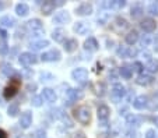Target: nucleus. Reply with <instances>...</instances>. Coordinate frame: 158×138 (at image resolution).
I'll return each instance as SVG.
<instances>
[{"label": "nucleus", "mask_w": 158, "mask_h": 138, "mask_svg": "<svg viewBox=\"0 0 158 138\" xmlns=\"http://www.w3.org/2000/svg\"><path fill=\"white\" fill-rule=\"evenodd\" d=\"M2 73H3L6 77H10V75H14L15 74V70L11 64L9 63H3L2 64Z\"/></svg>", "instance_id": "nucleus-31"}, {"label": "nucleus", "mask_w": 158, "mask_h": 138, "mask_svg": "<svg viewBox=\"0 0 158 138\" xmlns=\"http://www.w3.org/2000/svg\"><path fill=\"white\" fill-rule=\"evenodd\" d=\"M31 124H32V113L30 110H27L20 116V127L27 130V128H30Z\"/></svg>", "instance_id": "nucleus-19"}, {"label": "nucleus", "mask_w": 158, "mask_h": 138, "mask_svg": "<svg viewBox=\"0 0 158 138\" xmlns=\"http://www.w3.org/2000/svg\"><path fill=\"white\" fill-rule=\"evenodd\" d=\"M139 54V50L136 48H131V46H129V53H127V59H130V57H136Z\"/></svg>", "instance_id": "nucleus-43"}, {"label": "nucleus", "mask_w": 158, "mask_h": 138, "mask_svg": "<svg viewBox=\"0 0 158 138\" xmlns=\"http://www.w3.org/2000/svg\"><path fill=\"white\" fill-rule=\"evenodd\" d=\"M70 138H87V137L83 131H74L72 135H70Z\"/></svg>", "instance_id": "nucleus-45"}, {"label": "nucleus", "mask_w": 158, "mask_h": 138, "mask_svg": "<svg viewBox=\"0 0 158 138\" xmlns=\"http://www.w3.org/2000/svg\"><path fill=\"white\" fill-rule=\"evenodd\" d=\"M77 46H78V42H77V39H74V38H69L63 42V48H64V50L67 53H73L74 50H77Z\"/></svg>", "instance_id": "nucleus-22"}, {"label": "nucleus", "mask_w": 158, "mask_h": 138, "mask_svg": "<svg viewBox=\"0 0 158 138\" xmlns=\"http://www.w3.org/2000/svg\"><path fill=\"white\" fill-rule=\"evenodd\" d=\"M66 35H67V32H66L64 28H55L53 31H52V39H53L55 42L57 43H63L66 41Z\"/></svg>", "instance_id": "nucleus-20"}, {"label": "nucleus", "mask_w": 158, "mask_h": 138, "mask_svg": "<svg viewBox=\"0 0 158 138\" xmlns=\"http://www.w3.org/2000/svg\"><path fill=\"white\" fill-rule=\"evenodd\" d=\"M9 50H10V46H9V43L6 42V41H0V54L2 56H6L7 53H9Z\"/></svg>", "instance_id": "nucleus-37"}, {"label": "nucleus", "mask_w": 158, "mask_h": 138, "mask_svg": "<svg viewBox=\"0 0 158 138\" xmlns=\"http://www.w3.org/2000/svg\"><path fill=\"white\" fill-rule=\"evenodd\" d=\"M3 9H4V4L2 3V2H0V11H2V10H3Z\"/></svg>", "instance_id": "nucleus-52"}, {"label": "nucleus", "mask_w": 158, "mask_h": 138, "mask_svg": "<svg viewBox=\"0 0 158 138\" xmlns=\"http://www.w3.org/2000/svg\"><path fill=\"white\" fill-rule=\"evenodd\" d=\"M42 103H44V99H42L41 95H34L31 98V105L35 106V108H41Z\"/></svg>", "instance_id": "nucleus-34"}, {"label": "nucleus", "mask_w": 158, "mask_h": 138, "mask_svg": "<svg viewBox=\"0 0 158 138\" xmlns=\"http://www.w3.org/2000/svg\"><path fill=\"white\" fill-rule=\"evenodd\" d=\"M130 69H131V71H136V73H139V75H140V74H143L144 66L140 63V61H134V63L130 66Z\"/></svg>", "instance_id": "nucleus-36"}, {"label": "nucleus", "mask_w": 158, "mask_h": 138, "mask_svg": "<svg viewBox=\"0 0 158 138\" xmlns=\"http://www.w3.org/2000/svg\"><path fill=\"white\" fill-rule=\"evenodd\" d=\"M133 108L136 109V110H143V109H146L147 106H148V98L144 95H140V96H136L133 99Z\"/></svg>", "instance_id": "nucleus-16"}, {"label": "nucleus", "mask_w": 158, "mask_h": 138, "mask_svg": "<svg viewBox=\"0 0 158 138\" xmlns=\"http://www.w3.org/2000/svg\"><path fill=\"white\" fill-rule=\"evenodd\" d=\"M97 116H98V121L101 127H106L108 121L110 117V109L108 105H99L97 109Z\"/></svg>", "instance_id": "nucleus-4"}, {"label": "nucleus", "mask_w": 158, "mask_h": 138, "mask_svg": "<svg viewBox=\"0 0 158 138\" xmlns=\"http://www.w3.org/2000/svg\"><path fill=\"white\" fill-rule=\"evenodd\" d=\"M84 49H85L87 52H91V53H94V52H97L99 49V43L98 41H97L94 36H88V38L84 41Z\"/></svg>", "instance_id": "nucleus-17"}, {"label": "nucleus", "mask_w": 158, "mask_h": 138, "mask_svg": "<svg viewBox=\"0 0 158 138\" xmlns=\"http://www.w3.org/2000/svg\"><path fill=\"white\" fill-rule=\"evenodd\" d=\"M126 2L123 0H114V2H102L99 4V7L104 10H122L123 7H126Z\"/></svg>", "instance_id": "nucleus-8"}, {"label": "nucleus", "mask_w": 158, "mask_h": 138, "mask_svg": "<svg viewBox=\"0 0 158 138\" xmlns=\"http://www.w3.org/2000/svg\"><path fill=\"white\" fill-rule=\"evenodd\" d=\"M70 20H72V17H70L69 11H67V10H60V11H57L56 14L53 15L52 22H53V24H56V25H63V24L70 22Z\"/></svg>", "instance_id": "nucleus-7"}, {"label": "nucleus", "mask_w": 158, "mask_h": 138, "mask_svg": "<svg viewBox=\"0 0 158 138\" xmlns=\"http://www.w3.org/2000/svg\"><path fill=\"white\" fill-rule=\"evenodd\" d=\"M72 78L77 82V84L85 85L87 82H88V78H89L88 70L84 69V67H77V69H74L72 71Z\"/></svg>", "instance_id": "nucleus-3"}, {"label": "nucleus", "mask_w": 158, "mask_h": 138, "mask_svg": "<svg viewBox=\"0 0 158 138\" xmlns=\"http://www.w3.org/2000/svg\"><path fill=\"white\" fill-rule=\"evenodd\" d=\"M139 41H140V45L143 46V49H147L152 43V39L150 35H143L141 38H139Z\"/></svg>", "instance_id": "nucleus-33"}, {"label": "nucleus", "mask_w": 158, "mask_h": 138, "mask_svg": "<svg viewBox=\"0 0 158 138\" xmlns=\"http://www.w3.org/2000/svg\"><path fill=\"white\" fill-rule=\"evenodd\" d=\"M94 11V7L91 3H81L76 7V14L80 15V17H87V15H91Z\"/></svg>", "instance_id": "nucleus-12"}, {"label": "nucleus", "mask_w": 158, "mask_h": 138, "mask_svg": "<svg viewBox=\"0 0 158 138\" xmlns=\"http://www.w3.org/2000/svg\"><path fill=\"white\" fill-rule=\"evenodd\" d=\"M119 74L122 78H125V80H130L131 77H133V71H131L130 66H122L119 69Z\"/></svg>", "instance_id": "nucleus-30"}, {"label": "nucleus", "mask_w": 158, "mask_h": 138, "mask_svg": "<svg viewBox=\"0 0 158 138\" xmlns=\"http://www.w3.org/2000/svg\"><path fill=\"white\" fill-rule=\"evenodd\" d=\"M73 31H74L76 34H78V35H85V34H88L89 31H91V28L88 27V24H87V22L80 21V22H76V24H74Z\"/></svg>", "instance_id": "nucleus-23"}, {"label": "nucleus", "mask_w": 158, "mask_h": 138, "mask_svg": "<svg viewBox=\"0 0 158 138\" xmlns=\"http://www.w3.org/2000/svg\"><path fill=\"white\" fill-rule=\"evenodd\" d=\"M144 70L147 71V74H155L158 73V59H151L150 61H147V64L144 66Z\"/></svg>", "instance_id": "nucleus-26"}, {"label": "nucleus", "mask_w": 158, "mask_h": 138, "mask_svg": "<svg viewBox=\"0 0 158 138\" xmlns=\"http://www.w3.org/2000/svg\"><path fill=\"white\" fill-rule=\"evenodd\" d=\"M18 61H20L21 66L28 67V66H32V64L38 63V57L32 53V52H24L18 56Z\"/></svg>", "instance_id": "nucleus-5"}, {"label": "nucleus", "mask_w": 158, "mask_h": 138, "mask_svg": "<svg viewBox=\"0 0 158 138\" xmlns=\"http://www.w3.org/2000/svg\"><path fill=\"white\" fill-rule=\"evenodd\" d=\"M35 89H36V84H30L28 85V91H30V92H34Z\"/></svg>", "instance_id": "nucleus-48"}, {"label": "nucleus", "mask_w": 158, "mask_h": 138, "mask_svg": "<svg viewBox=\"0 0 158 138\" xmlns=\"http://www.w3.org/2000/svg\"><path fill=\"white\" fill-rule=\"evenodd\" d=\"M62 59V53L59 52V49H51V50L42 53L41 60L45 63H53V61H59Z\"/></svg>", "instance_id": "nucleus-6"}, {"label": "nucleus", "mask_w": 158, "mask_h": 138, "mask_svg": "<svg viewBox=\"0 0 158 138\" xmlns=\"http://www.w3.org/2000/svg\"><path fill=\"white\" fill-rule=\"evenodd\" d=\"M109 18H110V15L108 14V13H101V14L98 15V18H97V21H98L101 25H105V24H108Z\"/></svg>", "instance_id": "nucleus-38"}, {"label": "nucleus", "mask_w": 158, "mask_h": 138, "mask_svg": "<svg viewBox=\"0 0 158 138\" xmlns=\"http://www.w3.org/2000/svg\"><path fill=\"white\" fill-rule=\"evenodd\" d=\"M116 53H118V56H119V57H122V59H127V53H129V46H122V45H120L119 48H118Z\"/></svg>", "instance_id": "nucleus-35"}, {"label": "nucleus", "mask_w": 158, "mask_h": 138, "mask_svg": "<svg viewBox=\"0 0 158 138\" xmlns=\"http://www.w3.org/2000/svg\"><path fill=\"white\" fill-rule=\"evenodd\" d=\"M144 138H158V132H155L154 128H148L144 134Z\"/></svg>", "instance_id": "nucleus-42"}, {"label": "nucleus", "mask_w": 158, "mask_h": 138, "mask_svg": "<svg viewBox=\"0 0 158 138\" xmlns=\"http://www.w3.org/2000/svg\"><path fill=\"white\" fill-rule=\"evenodd\" d=\"M154 82H155V78L150 74H146V73L140 74L137 77V80H136V84L141 85V87H150V85H152Z\"/></svg>", "instance_id": "nucleus-14"}, {"label": "nucleus", "mask_w": 158, "mask_h": 138, "mask_svg": "<svg viewBox=\"0 0 158 138\" xmlns=\"http://www.w3.org/2000/svg\"><path fill=\"white\" fill-rule=\"evenodd\" d=\"M41 96H42V99L48 103H55L57 99L56 92H55V89H52V88H44Z\"/></svg>", "instance_id": "nucleus-15"}, {"label": "nucleus", "mask_w": 158, "mask_h": 138, "mask_svg": "<svg viewBox=\"0 0 158 138\" xmlns=\"http://www.w3.org/2000/svg\"><path fill=\"white\" fill-rule=\"evenodd\" d=\"M155 98H157V99H158V92H157V93H155Z\"/></svg>", "instance_id": "nucleus-53"}, {"label": "nucleus", "mask_w": 158, "mask_h": 138, "mask_svg": "<svg viewBox=\"0 0 158 138\" xmlns=\"http://www.w3.org/2000/svg\"><path fill=\"white\" fill-rule=\"evenodd\" d=\"M0 35H2V38L4 39V41H6V38H7V32L4 30H0Z\"/></svg>", "instance_id": "nucleus-49"}, {"label": "nucleus", "mask_w": 158, "mask_h": 138, "mask_svg": "<svg viewBox=\"0 0 158 138\" xmlns=\"http://www.w3.org/2000/svg\"><path fill=\"white\" fill-rule=\"evenodd\" d=\"M84 96V92L81 89H77V88H69L66 91V98L69 101V103L72 102H77Z\"/></svg>", "instance_id": "nucleus-10"}, {"label": "nucleus", "mask_w": 158, "mask_h": 138, "mask_svg": "<svg viewBox=\"0 0 158 138\" xmlns=\"http://www.w3.org/2000/svg\"><path fill=\"white\" fill-rule=\"evenodd\" d=\"M49 45H51V42H49L48 39H34V41L30 42V49L32 52H38L45 48H48Z\"/></svg>", "instance_id": "nucleus-13"}, {"label": "nucleus", "mask_w": 158, "mask_h": 138, "mask_svg": "<svg viewBox=\"0 0 158 138\" xmlns=\"http://www.w3.org/2000/svg\"><path fill=\"white\" fill-rule=\"evenodd\" d=\"M20 88H21V80L20 78H17V77L11 78L10 82H9V85H7L3 91L4 99H11V98H14V96L17 95V92L20 91Z\"/></svg>", "instance_id": "nucleus-2"}, {"label": "nucleus", "mask_w": 158, "mask_h": 138, "mask_svg": "<svg viewBox=\"0 0 158 138\" xmlns=\"http://www.w3.org/2000/svg\"><path fill=\"white\" fill-rule=\"evenodd\" d=\"M35 138H48L46 137V131H45V130H36L35 131Z\"/></svg>", "instance_id": "nucleus-44"}, {"label": "nucleus", "mask_w": 158, "mask_h": 138, "mask_svg": "<svg viewBox=\"0 0 158 138\" xmlns=\"http://www.w3.org/2000/svg\"><path fill=\"white\" fill-rule=\"evenodd\" d=\"M152 42H154V50L158 53V35L155 36V39H154V41H152Z\"/></svg>", "instance_id": "nucleus-47"}, {"label": "nucleus", "mask_w": 158, "mask_h": 138, "mask_svg": "<svg viewBox=\"0 0 158 138\" xmlns=\"http://www.w3.org/2000/svg\"><path fill=\"white\" fill-rule=\"evenodd\" d=\"M18 113H20V106H18L17 102L11 103V105L7 108V114H9L10 117H15Z\"/></svg>", "instance_id": "nucleus-32"}, {"label": "nucleus", "mask_w": 158, "mask_h": 138, "mask_svg": "<svg viewBox=\"0 0 158 138\" xmlns=\"http://www.w3.org/2000/svg\"><path fill=\"white\" fill-rule=\"evenodd\" d=\"M143 14H144V7H143V4L134 3L133 6H131V9H130V15H131L133 18H140Z\"/></svg>", "instance_id": "nucleus-27"}, {"label": "nucleus", "mask_w": 158, "mask_h": 138, "mask_svg": "<svg viewBox=\"0 0 158 138\" xmlns=\"http://www.w3.org/2000/svg\"><path fill=\"white\" fill-rule=\"evenodd\" d=\"M15 24H17V21L11 15H3L0 18V27L2 28H13L15 27Z\"/></svg>", "instance_id": "nucleus-24"}, {"label": "nucleus", "mask_w": 158, "mask_h": 138, "mask_svg": "<svg viewBox=\"0 0 158 138\" xmlns=\"http://www.w3.org/2000/svg\"><path fill=\"white\" fill-rule=\"evenodd\" d=\"M27 28L31 31V32H36V31H42L44 28V22L39 20V18H32L27 22Z\"/></svg>", "instance_id": "nucleus-21"}, {"label": "nucleus", "mask_w": 158, "mask_h": 138, "mask_svg": "<svg viewBox=\"0 0 158 138\" xmlns=\"http://www.w3.org/2000/svg\"><path fill=\"white\" fill-rule=\"evenodd\" d=\"M148 13L152 15H158V2H152L148 6Z\"/></svg>", "instance_id": "nucleus-40"}, {"label": "nucleus", "mask_w": 158, "mask_h": 138, "mask_svg": "<svg viewBox=\"0 0 158 138\" xmlns=\"http://www.w3.org/2000/svg\"><path fill=\"white\" fill-rule=\"evenodd\" d=\"M152 121H154L155 127H158V116H155V117H154V119H152Z\"/></svg>", "instance_id": "nucleus-51"}, {"label": "nucleus", "mask_w": 158, "mask_h": 138, "mask_svg": "<svg viewBox=\"0 0 158 138\" xmlns=\"http://www.w3.org/2000/svg\"><path fill=\"white\" fill-rule=\"evenodd\" d=\"M15 13H17V15H20V17H27V15L30 14V6H28L27 3H18L17 6H15Z\"/></svg>", "instance_id": "nucleus-28"}, {"label": "nucleus", "mask_w": 158, "mask_h": 138, "mask_svg": "<svg viewBox=\"0 0 158 138\" xmlns=\"http://www.w3.org/2000/svg\"><path fill=\"white\" fill-rule=\"evenodd\" d=\"M73 117L83 126H88L91 123V109L87 105H80L73 109Z\"/></svg>", "instance_id": "nucleus-1"}, {"label": "nucleus", "mask_w": 158, "mask_h": 138, "mask_svg": "<svg viewBox=\"0 0 158 138\" xmlns=\"http://www.w3.org/2000/svg\"><path fill=\"white\" fill-rule=\"evenodd\" d=\"M126 123L130 124V126H140L141 123H143V117L140 116H136V114H127V117H126Z\"/></svg>", "instance_id": "nucleus-29"}, {"label": "nucleus", "mask_w": 158, "mask_h": 138, "mask_svg": "<svg viewBox=\"0 0 158 138\" xmlns=\"http://www.w3.org/2000/svg\"><path fill=\"white\" fill-rule=\"evenodd\" d=\"M115 24H116L118 28H122V30L127 27V21H126L125 18H122V17H118L116 20H115Z\"/></svg>", "instance_id": "nucleus-41"}, {"label": "nucleus", "mask_w": 158, "mask_h": 138, "mask_svg": "<svg viewBox=\"0 0 158 138\" xmlns=\"http://www.w3.org/2000/svg\"><path fill=\"white\" fill-rule=\"evenodd\" d=\"M139 38H140V35H139V32L136 30H131V31H129L127 34H126V36H125V42L127 43V45H130V46H133L134 43L139 41Z\"/></svg>", "instance_id": "nucleus-25"}, {"label": "nucleus", "mask_w": 158, "mask_h": 138, "mask_svg": "<svg viewBox=\"0 0 158 138\" xmlns=\"http://www.w3.org/2000/svg\"><path fill=\"white\" fill-rule=\"evenodd\" d=\"M0 138H7V134L3 131V130H0Z\"/></svg>", "instance_id": "nucleus-50"}, {"label": "nucleus", "mask_w": 158, "mask_h": 138, "mask_svg": "<svg viewBox=\"0 0 158 138\" xmlns=\"http://www.w3.org/2000/svg\"><path fill=\"white\" fill-rule=\"evenodd\" d=\"M143 57H144V59H146V60H151V53H150V52H143Z\"/></svg>", "instance_id": "nucleus-46"}, {"label": "nucleus", "mask_w": 158, "mask_h": 138, "mask_svg": "<svg viewBox=\"0 0 158 138\" xmlns=\"http://www.w3.org/2000/svg\"><path fill=\"white\" fill-rule=\"evenodd\" d=\"M110 95H112V98H115L118 101L122 99V98L126 96V88L122 84H115L112 87V89H110Z\"/></svg>", "instance_id": "nucleus-18"}, {"label": "nucleus", "mask_w": 158, "mask_h": 138, "mask_svg": "<svg viewBox=\"0 0 158 138\" xmlns=\"http://www.w3.org/2000/svg\"><path fill=\"white\" fill-rule=\"evenodd\" d=\"M39 80H41L42 82L52 81V80H55V77H53V74H51V73H41V74H39Z\"/></svg>", "instance_id": "nucleus-39"}, {"label": "nucleus", "mask_w": 158, "mask_h": 138, "mask_svg": "<svg viewBox=\"0 0 158 138\" xmlns=\"http://www.w3.org/2000/svg\"><path fill=\"white\" fill-rule=\"evenodd\" d=\"M140 28L144 31V32L151 34V32H154L155 28H157V22H155L154 18L147 17V18H144V20L140 21Z\"/></svg>", "instance_id": "nucleus-11"}, {"label": "nucleus", "mask_w": 158, "mask_h": 138, "mask_svg": "<svg viewBox=\"0 0 158 138\" xmlns=\"http://www.w3.org/2000/svg\"><path fill=\"white\" fill-rule=\"evenodd\" d=\"M64 4V2H44L42 3V7H41V10H42V14L44 15H49V14H52V13L55 11V9L56 7H60V6H63Z\"/></svg>", "instance_id": "nucleus-9"}]
</instances>
